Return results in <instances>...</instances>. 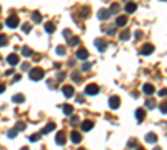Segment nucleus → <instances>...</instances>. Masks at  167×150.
Segmentation results:
<instances>
[{
  "instance_id": "obj_1",
  "label": "nucleus",
  "mask_w": 167,
  "mask_h": 150,
  "mask_svg": "<svg viewBox=\"0 0 167 150\" xmlns=\"http://www.w3.org/2000/svg\"><path fill=\"white\" fill-rule=\"evenodd\" d=\"M29 75H30V79H32V80H40V79H44V70L40 69V67L30 69Z\"/></svg>"
},
{
  "instance_id": "obj_2",
  "label": "nucleus",
  "mask_w": 167,
  "mask_h": 150,
  "mask_svg": "<svg viewBox=\"0 0 167 150\" xmlns=\"http://www.w3.org/2000/svg\"><path fill=\"white\" fill-rule=\"evenodd\" d=\"M5 23H7V27H10V29H17L19 27V17L17 15H10Z\"/></svg>"
},
{
  "instance_id": "obj_3",
  "label": "nucleus",
  "mask_w": 167,
  "mask_h": 150,
  "mask_svg": "<svg viewBox=\"0 0 167 150\" xmlns=\"http://www.w3.org/2000/svg\"><path fill=\"white\" fill-rule=\"evenodd\" d=\"M109 107H110L112 110H115V109L120 107V99H119L117 95H112V97L109 99Z\"/></svg>"
},
{
  "instance_id": "obj_4",
  "label": "nucleus",
  "mask_w": 167,
  "mask_h": 150,
  "mask_svg": "<svg viewBox=\"0 0 167 150\" xmlns=\"http://www.w3.org/2000/svg\"><path fill=\"white\" fill-rule=\"evenodd\" d=\"M94 45L99 49V52H105V49H107V42L104 39H95L94 40Z\"/></svg>"
},
{
  "instance_id": "obj_5",
  "label": "nucleus",
  "mask_w": 167,
  "mask_h": 150,
  "mask_svg": "<svg viewBox=\"0 0 167 150\" xmlns=\"http://www.w3.org/2000/svg\"><path fill=\"white\" fill-rule=\"evenodd\" d=\"M85 93H87V95H97L99 87L95 85V83H89L87 87H85Z\"/></svg>"
},
{
  "instance_id": "obj_6",
  "label": "nucleus",
  "mask_w": 167,
  "mask_h": 150,
  "mask_svg": "<svg viewBox=\"0 0 167 150\" xmlns=\"http://www.w3.org/2000/svg\"><path fill=\"white\" fill-rule=\"evenodd\" d=\"M7 63L12 65V67L19 65V55H17V53H10L9 57H7Z\"/></svg>"
},
{
  "instance_id": "obj_7",
  "label": "nucleus",
  "mask_w": 167,
  "mask_h": 150,
  "mask_svg": "<svg viewBox=\"0 0 167 150\" xmlns=\"http://www.w3.org/2000/svg\"><path fill=\"white\" fill-rule=\"evenodd\" d=\"M97 17H99V20H109V17H110V10L100 9L97 12Z\"/></svg>"
},
{
  "instance_id": "obj_8",
  "label": "nucleus",
  "mask_w": 167,
  "mask_h": 150,
  "mask_svg": "<svg viewBox=\"0 0 167 150\" xmlns=\"http://www.w3.org/2000/svg\"><path fill=\"white\" fill-rule=\"evenodd\" d=\"M152 52H154V45H152V43H146V45L140 49V53H142V55H150Z\"/></svg>"
},
{
  "instance_id": "obj_9",
  "label": "nucleus",
  "mask_w": 167,
  "mask_h": 150,
  "mask_svg": "<svg viewBox=\"0 0 167 150\" xmlns=\"http://www.w3.org/2000/svg\"><path fill=\"white\" fill-rule=\"evenodd\" d=\"M62 93H64L67 99H70V97L74 95V87H72V85H64V87H62Z\"/></svg>"
},
{
  "instance_id": "obj_10",
  "label": "nucleus",
  "mask_w": 167,
  "mask_h": 150,
  "mask_svg": "<svg viewBox=\"0 0 167 150\" xmlns=\"http://www.w3.org/2000/svg\"><path fill=\"white\" fill-rule=\"evenodd\" d=\"M127 25V17L125 15H119L115 20V27H125Z\"/></svg>"
},
{
  "instance_id": "obj_11",
  "label": "nucleus",
  "mask_w": 167,
  "mask_h": 150,
  "mask_svg": "<svg viewBox=\"0 0 167 150\" xmlns=\"http://www.w3.org/2000/svg\"><path fill=\"white\" fill-rule=\"evenodd\" d=\"M80 129L85 130V132L92 130V129H94V122H92V120H84V122H82V125H80Z\"/></svg>"
},
{
  "instance_id": "obj_12",
  "label": "nucleus",
  "mask_w": 167,
  "mask_h": 150,
  "mask_svg": "<svg viewBox=\"0 0 167 150\" xmlns=\"http://www.w3.org/2000/svg\"><path fill=\"white\" fill-rule=\"evenodd\" d=\"M142 92H144L146 95H152V93L156 92V89H154V85H152V83H146V85L142 87Z\"/></svg>"
},
{
  "instance_id": "obj_13",
  "label": "nucleus",
  "mask_w": 167,
  "mask_h": 150,
  "mask_svg": "<svg viewBox=\"0 0 167 150\" xmlns=\"http://www.w3.org/2000/svg\"><path fill=\"white\" fill-rule=\"evenodd\" d=\"M70 139H72L74 143H80V142H82V135H80L79 132H75V130H74V132L70 133Z\"/></svg>"
},
{
  "instance_id": "obj_14",
  "label": "nucleus",
  "mask_w": 167,
  "mask_h": 150,
  "mask_svg": "<svg viewBox=\"0 0 167 150\" xmlns=\"http://www.w3.org/2000/svg\"><path fill=\"white\" fill-rule=\"evenodd\" d=\"M146 142H147V143H156V142H157V135H156L154 132H149L147 135H146Z\"/></svg>"
},
{
  "instance_id": "obj_15",
  "label": "nucleus",
  "mask_w": 167,
  "mask_h": 150,
  "mask_svg": "<svg viewBox=\"0 0 167 150\" xmlns=\"http://www.w3.org/2000/svg\"><path fill=\"white\" fill-rule=\"evenodd\" d=\"M75 55H77V59H80V60H85L89 57V52L85 49H79L77 50V53H75Z\"/></svg>"
},
{
  "instance_id": "obj_16",
  "label": "nucleus",
  "mask_w": 167,
  "mask_h": 150,
  "mask_svg": "<svg viewBox=\"0 0 167 150\" xmlns=\"http://www.w3.org/2000/svg\"><path fill=\"white\" fill-rule=\"evenodd\" d=\"M44 29H45L47 33H54V32H55V23H54V22H47V23L44 25Z\"/></svg>"
},
{
  "instance_id": "obj_17",
  "label": "nucleus",
  "mask_w": 167,
  "mask_h": 150,
  "mask_svg": "<svg viewBox=\"0 0 167 150\" xmlns=\"http://www.w3.org/2000/svg\"><path fill=\"white\" fill-rule=\"evenodd\" d=\"M144 117H146V110L144 109H137L135 110V119H137V122H142Z\"/></svg>"
},
{
  "instance_id": "obj_18",
  "label": "nucleus",
  "mask_w": 167,
  "mask_h": 150,
  "mask_svg": "<svg viewBox=\"0 0 167 150\" xmlns=\"http://www.w3.org/2000/svg\"><path fill=\"white\" fill-rule=\"evenodd\" d=\"M135 10H137V5H135L134 2H129L127 5H125V12H127V13H134Z\"/></svg>"
},
{
  "instance_id": "obj_19",
  "label": "nucleus",
  "mask_w": 167,
  "mask_h": 150,
  "mask_svg": "<svg viewBox=\"0 0 167 150\" xmlns=\"http://www.w3.org/2000/svg\"><path fill=\"white\" fill-rule=\"evenodd\" d=\"M55 142H57L59 145H64V143H65V133H64V132H59L57 137H55Z\"/></svg>"
},
{
  "instance_id": "obj_20",
  "label": "nucleus",
  "mask_w": 167,
  "mask_h": 150,
  "mask_svg": "<svg viewBox=\"0 0 167 150\" xmlns=\"http://www.w3.org/2000/svg\"><path fill=\"white\" fill-rule=\"evenodd\" d=\"M32 20H34L35 23H40V22H42V13H40V12H34V13H32Z\"/></svg>"
},
{
  "instance_id": "obj_21",
  "label": "nucleus",
  "mask_w": 167,
  "mask_h": 150,
  "mask_svg": "<svg viewBox=\"0 0 167 150\" xmlns=\"http://www.w3.org/2000/svg\"><path fill=\"white\" fill-rule=\"evenodd\" d=\"M23 100H25V97H23L22 93H17V95H13V97H12V102H15V103H22Z\"/></svg>"
},
{
  "instance_id": "obj_22",
  "label": "nucleus",
  "mask_w": 167,
  "mask_h": 150,
  "mask_svg": "<svg viewBox=\"0 0 167 150\" xmlns=\"http://www.w3.org/2000/svg\"><path fill=\"white\" fill-rule=\"evenodd\" d=\"M22 55H23V57H32V55H34V50L29 49V47H23V49H22Z\"/></svg>"
},
{
  "instance_id": "obj_23",
  "label": "nucleus",
  "mask_w": 167,
  "mask_h": 150,
  "mask_svg": "<svg viewBox=\"0 0 167 150\" xmlns=\"http://www.w3.org/2000/svg\"><path fill=\"white\" fill-rule=\"evenodd\" d=\"M54 129H55V123H52V122H50V123H47V125H45V129L42 130V133H50Z\"/></svg>"
},
{
  "instance_id": "obj_24",
  "label": "nucleus",
  "mask_w": 167,
  "mask_h": 150,
  "mask_svg": "<svg viewBox=\"0 0 167 150\" xmlns=\"http://www.w3.org/2000/svg\"><path fill=\"white\" fill-rule=\"evenodd\" d=\"M89 15H90V9H89V7H84V9L80 10V17L85 19V17H89Z\"/></svg>"
},
{
  "instance_id": "obj_25",
  "label": "nucleus",
  "mask_w": 167,
  "mask_h": 150,
  "mask_svg": "<svg viewBox=\"0 0 167 150\" xmlns=\"http://www.w3.org/2000/svg\"><path fill=\"white\" fill-rule=\"evenodd\" d=\"M7 42H9V39H7V35H3V33H0V47H3V45H7Z\"/></svg>"
},
{
  "instance_id": "obj_26",
  "label": "nucleus",
  "mask_w": 167,
  "mask_h": 150,
  "mask_svg": "<svg viewBox=\"0 0 167 150\" xmlns=\"http://www.w3.org/2000/svg\"><path fill=\"white\" fill-rule=\"evenodd\" d=\"M55 52H57V55H65V52H67V50H65V47H64V45H59Z\"/></svg>"
},
{
  "instance_id": "obj_27",
  "label": "nucleus",
  "mask_w": 167,
  "mask_h": 150,
  "mask_svg": "<svg viewBox=\"0 0 167 150\" xmlns=\"http://www.w3.org/2000/svg\"><path fill=\"white\" fill-rule=\"evenodd\" d=\"M72 112H74L72 105H64V113H65V115H70Z\"/></svg>"
},
{
  "instance_id": "obj_28",
  "label": "nucleus",
  "mask_w": 167,
  "mask_h": 150,
  "mask_svg": "<svg viewBox=\"0 0 167 150\" xmlns=\"http://www.w3.org/2000/svg\"><path fill=\"white\" fill-rule=\"evenodd\" d=\"M119 37H120V40H129V39H130V33H129L127 30H125V32H122Z\"/></svg>"
},
{
  "instance_id": "obj_29",
  "label": "nucleus",
  "mask_w": 167,
  "mask_h": 150,
  "mask_svg": "<svg viewBox=\"0 0 167 150\" xmlns=\"http://www.w3.org/2000/svg\"><path fill=\"white\" fill-rule=\"evenodd\" d=\"M146 105H147V109H156V102L152 99H149L147 102H146Z\"/></svg>"
},
{
  "instance_id": "obj_30",
  "label": "nucleus",
  "mask_w": 167,
  "mask_h": 150,
  "mask_svg": "<svg viewBox=\"0 0 167 150\" xmlns=\"http://www.w3.org/2000/svg\"><path fill=\"white\" fill-rule=\"evenodd\" d=\"M119 12V3H112L110 5V13H117Z\"/></svg>"
},
{
  "instance_id": "obj_31",
  "label": "nucleus",
  "mask_w": 167,
  "mask_h": 150,
  "mask_svg": "<svg viewBox=\"0 0 167 150\" xmlns=\"http://www.w3.org/2000/svg\"><path fill=\"white\" fill-rule=\"evenodd\" d=\"M72 80H74V82H77V83H79L80 80H82V77H80L79 73H77V72H74V73H72Z\"/></svg>"
},
{
  "instance_id": "obj_32",
  "label": "nucleus",
  "mask_w": 167,
  "mask_h": 150,
  "mask_svg": "<svg viewBox=\"0 0 167 150\" xmlns=\"http://www.w3.org/2000/svg\"><path fill=\"white\" fill-rule=\"evenodd\" d=\"M22 30H23L25 33H29L30 30H32V25H30V23H23V25H22Z\"/></svg>"
},
{
  "instance_id": "obj_33",
  "label": "nucleus",
  "mask_w": 167,
  "mask_h": 150,
  "mask_svg": "<svg viewBox=\"0 0 167 150\" xmlns=\"http://www.w3.org/2000/svg\"><path fill=\"white\" fill-rule=\"evenodd\" d=\"M160 112L162 113H167V102H162L160 103Z\"/></svg>"
},
{
  "instance_id": "obj_34",
  "label": "nucleus",
  "mask_w": 167,
  "mask_h": 150,
  "mask_svg": "<svg viewBox=\"0 0 167 150\" xmlns=\"http://www.w3.org/2000/svg\"><path fill=\"white\" fill-rule=\"evenodd\" d=\"M7 135H9V139H15V137H17V130H9Z\"/></svg>"
},
{
  "instance_id": "obj_35",
  "label": "nucleus",
  "mask_w": 167,
  "mask_h": 150,
  "mask_svg": "<svg viewBox=\"0 0 167 150\" xmlns=\"http://www.w3.org/2000/svg\"><path fill=\"white\" fill-rule=\"evenodd\" d=\"M69 43L70 45H77V43H79V37H72V39L69 40Z\"/></svg>"
},
{
  "instance_id": "obj_36",
  "label": "nucleus",
  "mask_w": 167,
  "mask_h": 150,
  "mask_svg": "<svg viewBox=\"0 0 167 150\" xmlns=\"http://www.w3.org/2000/svg\"><path fill=\"white\" fill-rule=\"evenodd\" d=\"M127 147H129V149H132V147H137V140H135V139L130 140V142L127 143Z\"/></svg>"
},
{
  "instance_id": "obj_37",
  "label": "nucleus",
  "mask_w": 167,
  "mask_h": 150,
  "mask_svg": "<svg viewBox=\"0 0 167 150\" xmlns=\"http://www.w3.org/2000/svg\"><path fill=\"white\" fill-rule=\"evenodd\" d=\"M70 123H72V125H77V123H79V117H77V115H74V117L70 119Z\"/></svg>"
},
{
  "instance_id": "obj_38",
  "label": "nucleus",
  "mask_w": 167,
  "mask_h": 150,
  "mask_svg": "<svg viewBox=\"0 0 167 150\" xmlns=\"http://www.w3.org/2000/svg\"><path fill=\"white\" fill-rule=\"evenodd\" d=\"M40 139V133H34V135H30V142H35V140Z\"/></svg>"
},
{
  "instance_id": "obj_39",
  "label": "nucleus",
  "mask_w": 167,
  "mask_h": 150,
  "mask_svg": "<svg viewBox=\"0 0 167 150\" xmlns=\"http://www.w3.org/2000/svg\"><path fill=\"white\" fill-rule=\"evenodd\" d=\"M64 37H65V39H70V37H72V32H70V30H64Z\"/></svg>"
},
{
  "instance_id": "obj_40",
  "label": "nucleus",
  "mask_w": 167,
  "mask_h": 150,
  "mask_svg": "<svg viewBox=\"0 0 167 150\" xmlns=\"http://www.w3.org/2000/svg\"><path fill=\"white\" fill-rule=\"evenodd\" d=\"M159 95H160V97H167V89L159 90Z\"/></svg>"
},
{
  "instance_id": "obj_41",
  "label": "nucleus",
  "mask_w": 167,
  "mask_h": 150,
  "mask_svg": "<svg viewBox=\"0 0 167 150\" xmlns=\"http://www.w3.org/2000/svg\"><path fill=\"white\" fill-rule=\"evenodd\" d=\"M25 129V123H23V122H19V123H17V130H23Z\"/></svg>"
},
{
  "instance_id": "obj_42",
  "label": "nucleus",
  "mask_w": 167,
  "mask_h": 150,
  "mask_svg": "<svg viewBox=\"0 0 167 150\" xmlns=\"http://www.w3.org/2000/svg\"><path fill=\"white\" fill-rule=\"evenodd\" d=\"M115 29H117V27H115V25H112V27H109V29H105L109 32V33H114V32H115Z\"/></svg>"
},
{
  "instance_id": "obj_43",
  "label": "nucleus",
  "mask_w": 167,
  "mask_h": 150,
  "mask_svg": "<svg viewBox=\"0 0 167 150\" xmlns=\"http://www.w3.org/2000/svg\"><path fill=\"white\" fill-rule=\"evenodd\" d=\"M90 67H92V63H84V65H82V70H89Z\"/></svg>"
},
{
  "instance_id": "obj_44",
  "label": "nucleus",
  "mask_w": 167,
  "mask_h": 150,
  "mask_svg": "<svg viewBox=\"0 0 167 150\" xmlns=\"http://www.w3.org/2000/svg\"><path fill=\"white\" fill-rule=\"evenodd\" d=\"M22 70H30V63H29V62H27V63H23V65H22Z\"/></svg>"
},
{
  "instance_id": "obj_45",
  "label": "nucleus",
  "mask_w": 167,
  "mask_h": 150,
  "mask_svg": "<svg viewBox=\"0 0 167 150\" xmlns=\"http://www.w3.org/2000/svg\"><path fill=\"white\" fill-rule=\"evenodd\" d=\"M3 92H5V85L0 82V93H3Z\"/></svg>"
},
{
  "instance_id": "obj_46",
  "label": "nucleus",
  "mask_w": 167,
  "mask_h": 150,
  "mask_svg": "<svg viewBox=\"0 0 167 150\" xmlns=\"http://www.w3.org/2000/svg\"><path fill=\"white\" fill-rule=\"evenodd\" d=\"M142 37V32H135V39H140Z\"/></svg>"
},
{
  "instance_id": "obj_47",
  "label": "nucleus",
  "mask_w": 167,
  "mask_h": 150,
  "mask_svg": "<svg viewBox=\"0 0 167 150\" xmlns=\"http://www.w3.org/2000/svg\"><path fill=\"white\" fill-rule=\"evenodd\" d=\"M20 150H29V149H27V147H22V149H20Z\"/></svg>"
},
{
  "instance_id": "obj_48",
  "label": "nucleus",
  "mask_w": 167,
  "mask_h": 150,
  "mask_svg": "<svg viewBox=\"0 0 167 150\" xmlns=\"http://www.w3.org/2000/svg\"><path fill=\"white\" fill-rule=\"evenodd\" d=\"M154 150H162V149H159V147H156V149H154Z\"/></svg>"
},
{
  "instance_id": "obj_49",
  "label": "nucleus",
  "mask_w": 167,
  "mask_h": 150,
  "mask_svg": "<svg viewBox=\"0 0 167 150\" xmlns=\"http://www.w3.org/2000/svg\"><path fill=\"white\" fill-rule=\"evenodd\" d=\"M0 30H2V23H0Z\"/></svg>"
},
{
  "instance_id": "obj_50",
  "label": "nucleus",
  "mask_w": 167,
  "mask_h": 150,
  "mask_svg": "<svg viewBox=\"0 0 167 150\" xmlns=\"http://www.w3.org/2000/svg\"><path fill=\"white\" fill-rule=\"evenodd\" d=\"M0 12H2V7H0Z\"/></svg>"
},
{
  "instance_id": "obj_51",
  "label": "nucleus",
  "mask_w": 167,
  "mask_h": 150,
  "mask_svg": "<svg viewBox=\"0 0 167 150\" xmlns=\"http://www.w3.org/2000/svg\"><path fill=\"white\" fill-rule=\"evenodd\" d=\"M79 150H84V149H79Z\"/></svg>"
},
{
  "instance_id": "obj_52",
  "label": "nucleus",
  "mask_w": 167,
  "mask_h": 150,
  "mask_svg": "<svg viewBox=\"0 0 167 150\" xmlns=\"http://www.w3.org/2000/svg\"><path fill=\"white\" fill-rule=\"evenodd\" d=\"M0 60H2V57H0Z\"/></svg>"
}]
</instances>
